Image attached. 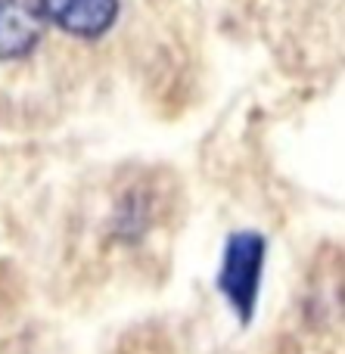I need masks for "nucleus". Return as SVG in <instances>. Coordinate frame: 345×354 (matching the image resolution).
<instances>
[{
	"label": "nucleus",
	"instance_id": "nucleus-2",
	"mask_svg": "<svg viewBox=\"0 0 345 354\" xmlns=\"http://www.w3.org/2000/svg\"><path fill=\"white\" fill-rule=\"evenodd\" d=\"M41 16L75 37H100L118 12V0H37Z\"/></svg>",
	"mask_w": 345,
	"mask_h": 354
},
{
	"label": "nucleus",
	"instance_id": "nucleus-3",
	"mask_svg": "<svg viewBox=\"0 0 345 354\" xmlns=\"http://www.w3.org/2000/svg\"><path fill=\"white\" fill-rule=\"evenodd\" d=\"M41 12L25 0H0V59H19L41 37Z\"/></svg>",
	"mask_w": 345,
	"mask_h": 354
},
{
	"label": "nucleus",
	"instance_id": "nucleus-1",
	"mask_svg": "<svg viewBox=\"0 0 345 354\" xmlns=\"http://www.w3.org/2000/svg\"><path fill=\"white\" fill-rule=\"evenodd\" d=\"M261 255H265V243L255 233H240L227 245L221 286L243 314H249V305L255 299V286H259L261 277Z\"/></svg>",
	"mask_w": 345,
	"mask_h": 354
}]
</instances>
